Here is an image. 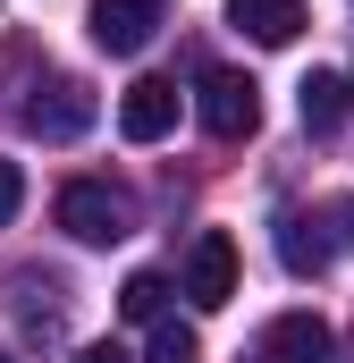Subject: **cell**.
I'll return each mask as SVG.
<instances>
[{"instance_id": "obj_1", "label": "cell", "mask_w": 354, "mask_h": 363, "mask_svg": "<svg viewBox=\"0 0 354 363\" xmlns=\"http://www.w3.org/2000/svg\"><path fill=\"white\" fill-rule=\"evenodd\" d=\"M346 245H354V194L312 203V211H278V262L295 279H321Z\"/></svg>"}, {"instance_id": "obj_2", "label": "cell", "mask_w": 354, "mask_h": 363, "mask_svg": "<svg viewBox=\"0 0 354 363\" xmlns=\"http://www.w3.org/2000/svg\"><path fill=\"white\" fill-rule=\"evenodd\" d=\"M59 228L76 245H118V237H135V203L101 178H76V186H59Z\"/></svg>"}, {"instance_id": "obj_3", "label": "cell", "mask_w": 354, "mask_h": 363, "mask_svg": "<svg viewBox=\"0 0 354 363\" xmlns=\"http://www.w3.org/2000/svg\"><path fill=\"white\" fill-rule=\"evenodd\" d=\"M194 110H202V127H211L219 144H236V135H253V127H262V85H253V77H236V68H202Z\"/></svg>"}, {"instance_id": "obj_4", "label": "cell", "mask_w": 354, "mask_h": 363, "mask_svg": "<svg viewBox=\"0 0 354 363\" xmlns=\"http://www.w3.org/2000/svg\"><path fill=\"white\" fill-rule=\"evenodd\" d=\"M93 85L85 77H51V85H34V101H25V135H42V144H76L93 127Z\"/></svg>"}, {"instance_id": "obj_5", "label": "cell", "mask_w": 354, "mask_h": 363, "mask_svg": "<svg viewBox=\"0 0 354 363\" xmlns=\"http://www.w3.org/2000/svg\"><path fill=\"white\" fill-rule=\"evenodd\" d=\"M161 26H169V0H93V43L110 60H135Z\"/></svg>"}, {"instance_id": "obj_6", "label": "cell", "mask_w": 354, "mask_h": 363, "mask_svg": "<svg viewBox=\"0 0 354 363\" xmlns=\"http://www.w3.org/2000/svg\"><path fill=\"white\" fill-rule=\"evenodd\" d=\"M228 296H236V245H228V228H202L194 254H185V304L219 313Z\"/></svg>"}, {"instance_id": "obj_7", "label": "cell", "mask_w": 354, "mask_h": 363, "mask_svg": "<svg viewBox=\"0 0 354 363\" xmlns=\"http://www.w3.org/2000/svg\"><path fill=\"white\" fill-rule=\"evenodd\" d=\"M253 363H338V338H329L321 313H278L253 347Z\"/></svg>"}, {"instance_id": "obj_8", "label": "cell", "mask_w": 354, "mask_h": 363, "mask_svg": "<svg viewBox=\"0 0 354 363\" xmlns=\"http://www.w3.org/2000/svg\"><path fill=\"white\" fill-rule=\"evenodd\" d=\"M169 127H177V85L169 77L127 85V101H118V135H127V144H161Z\"/></svg>"}, {"instance_id": "obj_9", "label": "cell", "mask_w": 354, "mask_h": 363, "mask_svg": "<svg viewBox=\"0 0 354 363\" xmlns=\"http://www.w3.org/2000/svg\"><path fill=\"white\" fill-rule=\"evenodd\" d=\"M228 26L245 43H262V51H287L312 17H304V0H228Z\"/></svg>"}, {"instance_id": "obj_10", "label": "cell", "mask_w": 354, "mask_h": 363, "mask_svg": "<svg viewBox=\"0 0 354 363\" xmlns=\"http://www.w3.org/2000/svg\"><path fill=\"white\" fill-rule=\"evenodd\" d=\"M295 110H304V127H312V135H329V127L346 118V77H329V68H312V77L295 85Z\"/></svg>"}, {"instance_id": "obj_11", "label": "cell", "mask_w": 354, "mask_h": 363, "mask_svg": "<svg viewBox=\"0 0 354 363\" xmlns=\"http://www.w3.org/2000/svg\"><path fill=\"white\" fill-rule=\"evenodd\" d=\"M161 304H169V279L161 271H135L118 287V313H127V321H161Z\"/></svg>"}, {"instance_id": "obj_12", "label": "cell", "mask_w": 354, "mask_h": 363, "mask_svg": "<svg viewBox=\"0 0 354 363\" xmlns=\"http://www.w3.org/2000/svg\"><path fill=\"white\" fill-rule=\"evenodd\" d=\"M152 363H202V338L185 321H152Z\"/></svg>"}, {"instance_id": "obj_13", "label": "cell", "mask_w": 354, "mask_h": 363, "mask_svg": "<svg viewBox=\"0 0 354 363\" xmlns=\"http://www.w3.org/2000/svg\"><path fill=\"white\" fill-rule=\"evenodd\" d=\"M17 203H25V169H17V161H0V228L17 220Z\"/></svg>"}, {"instance_id": "obj_14", "label": "cell", "mask_w": 354, "mask_h": 363, "mask_svg": "<svg viewBox=\"0 0 354 363\" xmlns=\"http://www.w3.org/2000/svg\"><path fill=\"white\" fill-rule=\"evenodd\" d=\"M76 363H135V355H127L118 338H93V347H76Z\"/></svg>"}, {"instance_id": "obj_15", "label": "cell", "mask_w": 354, "mask_h": 363, "mask_svg": "<svg viewBox=\"0 0 354 363\" xmlns=\"http://www.w3.org/2000/svg\"><path fill=\"white\" fill-rule=\"evenodd\" d=\"M0 363H8V355H0Z\"/></svg>"}]
</instances>
